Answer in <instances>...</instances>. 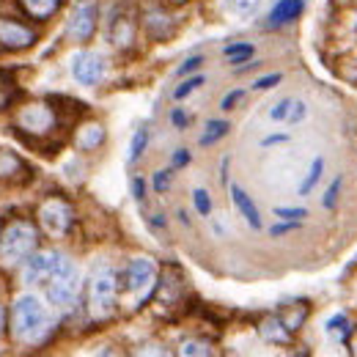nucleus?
<instances>
[{"label": "nucleus", "instance_id": "obj_1", "mask_svg": "<svg viewBox=\"0 0 357 357\" xmlns=\"http://www.w3.org/2000/svg\"><path fill=\"white\" fill-rule=\"evenodd\" d=\"M50 333H52V316L42 305V300L33 297V294L20 297L11 308V335H14V341L33 347V344H42Z\"/></svg>", "mask_w": 357, "mask_h": 357}, {"label": "nucleus", "instance_id": "obj_2", "mask_svg": "<svg viewBox=\"0 0 357 357\" xmlns=\"http://www.w3.org/2000/svg\"><path fill=\"white\" fill-rule=\"evenodd\" d=\"M39 248V228L31 220H14L3 225L0 236V269L22 267Z\"/></svg>", "mask_w": 357, "mask_h": 357}, {"label": "nucleus", "instance_id": "obj_3", "mask_svg": "<svg viewBox=\"0 0 357 357\" xmlns=\"http://www.w3.org/2000/svg\"><path fill=\"white\" fill-rule=\"evenodd\" d=\"M119 303V275L107 261L93 264L89 278V313L93 321H107L116 316Z\"/></svg>", "mask_w": 357, "mask_h": 357}, {"label": "nucleus", "instance_id": "obj_4", "mask_svg": "<svg viewBox=\"0 0 357 357\" xmlns=\"http://www.w3.org/2000/svg\"><path fill=\"white\" fill-rule=\"evenodd\" d=\"M45 289L50 305H55L58 311H69L77 303V294H80V272L63 256L58 269L52 272V278L45 283Z\"/></svg>", "mask_w": 357, "mask_h": 357}, {"label": "nucleus", "instance_id": "obj_5", "mask_svg": "<svg viewBox=\"0 0 357 357\" xmlns=\"http://www.w3.org/2000/svg\"><path fill=\"white\" fill-rule=\"evenodd\" d=\"M14 130L31 137H47L58 130V113L47 102H28L14 113Z\"/></svg>", "mask_w": 357, "mask_h": 357}, {"label": "nucleus", "instance_id": "obj_6", "mask_svg": "<svg viewBox=\"0 0 357 357\" xmlns=\"http://www.w3.org/2000/svg\"><path fill=\"white\" fill-rule=\"evenodd\" d=\"M72 223H75V209H72L69 201H63L58 195L42 201V206H39V225L45 228L50 236H63L72 228Z\"/></svg>", "mask_w": 357, "mask_h": 357}, {"label": "nucleus", "instance_id": "obj_7", "mask_svg": "<svg viewBox=\"0 0 357 357\" xmlns=\"http://www.w3.org/2000/svg\"><path fill=\"white\" fill-rule=\"evenodd\" d=\"M121 280H124V291H127V294L143 300V297H149V294L154 291V286H157V267H154L151 259H132L130 267L124 269Z\"/></svg>", "mask_w": 357, "mask_h": 357}, {"label": "nucleus", "instance_id": "obj_8", "mask_svg": "<svg viewBox=\"0 0 357 357\" xmlns=\"http://www.w3.org/2000/svg\"><path fill=\"white\" fill-rule=\"evenodd\" d=\"M61 253L55 250H36L25 264H22V280L28 286H45L47 280L52 278V272L61 264Z\"/></svg>", "mask_w": 357, "mask_h": 357}, {"label": "nucleus", "instance_id": "obj_9", "mask_svg": "<svg viewBox=\"0 0 357 357\" xmlns=\"http://www.w3.org/2000/svg\"><path fill=\"white\" fill-rule=\"evenodd\" d=\"M72 75L80 86H96L105 77V61L102 55L91 52V50H80L72 55Z\"/></svg>", "mask_w": 357, "mask_h": 357}, {"label": "nucleus", "instance_id": "obj_10", "mask_svg": "<svg viewBox=\"0 0 357 357\" xmlns=\"http://www.w3.org/2000/svg\"><path fill=\"white\" fill-rule=\"evenodd\" d=\"M181 297H184V275H181V269H162V278L154 286V303H160L162 308H174Z\"/></svg>", "mask_w": 357, "mask_h": 357}, {"label": "nucleus", "instance_id": "obj_11", "mask_svg": "<svg viewBox=\"0 0 357 357\" xmlns=\"http://www.w3.org/2000/svg\"><path fill=\"white\" fill-rule=\"evenodd\" d=\"M36 42V31L17 22V20H0V47L6 50H28Z\"/></svg>", "mask_w": 357, "mask_h": 357}, {"label": "nucleus", "instance_id": "obj_12", "mask_svg": "<svg viewBox=\"0 0 357 357\" xmlns=\"http://www.w3.org/2000/svg\"><path fill=\"white\" fill-rule=\"evenodd\" d=\"M96 31V6L93 3H80L72 17H69V25H66V33L75 39V42H89Z\"/></svg>", "mask_w": 357, "mask_h": 357}, {"label": "nucleus", "instance_id": "obj_13", "mask_svg": "<svg viewBox=\"0 0 357 357\" xmlns=\"http://www.w3.org/2000/svg\"><path fill=\"white\" fill-rule=\"evenodd\" d=\"M28 178H31V168H28L14 151L0 149V181H8V184H25Z\"/></svg>", "mask_w": 357, "mask_h": 357}, {"label": "nucleus", "instance_id": "obj_14", "mask_svg": "<svg viewBox=\"0 0 357 357\" xmlns=\"http://www.w3.org/2000/svg\"><path fill=\"white\" fill-rule=\"evenodd\" d=\"M231 201H234V206L239 209V215L245 218V223L250 225V228H261V215H259L253 198H250L239 184H231Z\"/></svg>", "mask_w": 357, "mask_h": 357}, {"label": "nucleus", "instance_id": "obj_15", "mask_svg": "<svg viewBox=\"0 0 357 357\" xmlns=\"http://www.w3.org/2000/svg\"><path fill=\"white\" fill-rule=\"evenodd\" d=\"M259 333H261V338L269 341V344H289L291 341V330L283 324L280 316H267L259 324Z\"/></svg>", "mask_w": 357, "mask_h": 357}, {"label": "nucleus", "instance_id": "obj_16", "mask_svg": "<svg viewBox=\"0 0 357 357\" xmlns=\"http://www.w3.org/2000/svg\"><path fill=\"white\" fill-rule=\"evenodd\" d=\"M308 313H311V305H308V300H297V303H289V305H283L278 316L283 319V324H286L291 333H297V330L305 324Z\"/></svg>", "mask_w": 357, "mask_h": 357}, {"label": "nucleus", "instance_id": "obj_17", "mask_svg": "<svg viewBox=\"0 0 357 357\" xmlns=\"http://www.w3.org/2000/svg\"><path fill=\"white\" fill-rule=\"evenodd\" d=\"M75 143H77L80 151H93V149H99V146L105 143V127L96 124V121L83 124V127L77 130V135H75Z\"/></svg>", "mask_w": 357, "mask_h": 357}, {"label": "nucleus", "instance_id": "obj_18", "mask_svg": "<svg viewBox=\"0 0 357 357\" xmlns=\"http://www.w3.org/2000/svg\"><path fill=\"white\" fill-rule=\"evenodd\" d=\"M300 11H303V0H278V6L269 14V28H278V25L297 20Z\"/></svg>", "mask_w": 357, "mask_h": 357}, {"label": "nucleus", "instance_id": "obj_19", "mask_svg": "<svg viewBox=\"0 0 357 357\" xmlns=\"http://www.w3.org/2000/svg\"><path fill=\"white\" fill-rule=\"evenodd\" d=\"M20 6L31 20H42L45 22L61 8V0H20Z\"/></svg>", "mask_w": 357, "mask_h": 357}, {"label": "nucleus", "instance_id": "obj_20", "mask_svg": "<svg viewBox=\"0 0 357 357\" xmlns=\"http://www.w3.org/2000/svg\"><path fill=\"white\" fill-rule=\"evenodd\" d=\"M135 28L127 17H116L113 20V28H110V42L116 47H130L132 45Z\"/></svg>", "mask_w": 357, "mask_h": 357}, {"label": "nucleus", "instance_id": "obj_21", "mask_svg": "<svg viewBox=\"0 0 357 357\" xmlns=\"http://www.w3.org/2000/svg\"><path fill=\"white\" fill-rule=\"evenodd\" d=\"M327 335H330L333 341H338V344L349 341V335H352V324H349V319H347L344 313H338L335 319H330V321H327Z\"/></svg>", "mask_w": 357, "mask_h": 357}, {"label": "nucleus", "instance_id": "obj_22", "mask_svg": "<svg viewBox=\"0 0 357 357\" xmlns=\"http://www.w3.org/2000/svg\"><path fill=\"white\" fill-rule=\"evenodd\" d=\"M228 121H209L206 124V132L201 135V146H212V143H218L220 137H225L228 135Z\"/></svg>", "mask_w": 357, "mask_h": 357}, {"label": "nucleus", "instance_id": "obj_23", "mask_svg": "<svg viewBox=\"0 0 357 357\" xmlns=\"http://www.w3.org/2000/svg\"><path fill=\"white\" fill-rule=\"evenodd\" d=\"M321 174H324V160L321 157H316L311 165V171H308V176H305V181L300 184V195H308L313 187H316V181L321 178Z\"/></svg>", "mask_w": 357, "mask_h": 357}, {"label": "nucleus", "instance_id": "obj_24", "mask_svg": "<svg viewBox=\"0 0 357 357\" xmlns=\"http://www.w3.org/2000/svg\"><path fill=\"white\" fill-rule=\"evenodd\" d=\"M225 6H228V11H234L236 17H250V14L259 11L261 0H225Z\"/></svg>", "mask_w": 357, "mask_h": 357}, {"label": "nucleus", "instance_id": "obj_25", "mask_svg": "<svg viewBox=\"0 0 357 357\" xmlns=\"http://www.w3.org/2000/svg\"><path fill=\"white\" fill-rule=\"evenodd\" d=\"M225 58H228L231 63H245V61H250V58H253V45L225 47Z\"/></svg>", "mask_w": 357, "mask_h": 357}, {"label": "nucleus", "instance_id": "obj_26", "mask_svg": "<svg viewBox=\"0 0 357 357\" xmlns=\"http://www.w3.org/2000/svg\"><path fill=\"white\" fill-rule=\"evenodd\" d=\"M178 355H212V347L206 341H195V338H187L181 341L178 347Z\"/></svg>", "mask_w": 357, "mask_h": 357}, {"label": "nucleus", "instance_id": "obj_27", "mask_svg": "<svg viewBox=\"0 0 357 357\" xmlns=\"http://www.w3.org/2000/svg\"><path fill=\"white\" fill-rule=\"evenodd\" d=\"M146 143H149V130H146V127H140V130L135 132V137H132V146H130V157H127L130 162H135V160H137V157L146 151Z\"/></svg>", "mask_w": 357, "mask_h": 357}, {"label": "nucleus", "instance_id": "obj_28", "mask_svg": "<svg viewBox=\"0 0 357 357\" xmlns=\"http://www.w3.org/2000/svg\"><path fill=\"white\" fill-rule=\"evenodd\" d=\"M275 218L289 220V223H300L303 218H308V212H305V209H294V206H278V209H275Z\"/></svg>", "mask_w": 357, "mask_h": 357}, {"label": "nucleus", "instance_id": "obj_29", "mask_svg": "<svg viewBox=\"0 0 357 357\" xmlns=\"http://www.w3.org/2000/svg\"><path fill=\"white\" fill-rule=\"evenodd\" d=\"M291 105H294V99H280V102L269 110V119H272V121H286L289 113H291Z\"/></svg>", "mask_w": 357, "mask_h": 357}, {"label": "nucleus", "instance_id": "obj_30", "mask_svg": "<svg viewBox=\"0 0 357 357\" xmlns=\"http://www.w3.org/2000/svg\"><path fill=\"white\" fill-rule=\"evenodd\" d=\"M192 201H195V209H198L201 215H212V198H209L206 190H195V192H192Z\"/></svg>", "mask_w": 357, "mask_h": 357}, {"label": "nucleus", "instance_id": "obj_31", "mask_svg": "<svg viewBox=\"0 0 357 357\" xmlns=\"http://www.w3.org/2000/svg\"><path fill=\"white\" fill-rule=\"evenodd\" d=\"M201 86H204V77H190V80H184V83L174 91V96H176V99H184V96H190L192 91H198Z\"/></svg>", "mask_w": 357, "mask_h": 357}, {"label": "nucleus", "instance_id": "obj_32", "mask_svg": "<svg viewBox=\"0 0 357 357\" xmlns=\"http://www.w3.org/2000/svg\"><path fill=\"white\" fill-rule=\"evenodd\" d=\"M11 96H14V86H11V80L0 75V110L11 105Z\"/></svg>", "mask_w": 357, "mask_h": 357}, {"label": "nucleus", "instance_id": "obj_33", "mask_svg": "<svg viewBox=\"0 0 357 357\" xmlns=\"http://www.w3.org/2000/svg\"><path fill=\"white\" fill-rule=\"evenodd\" d=\"M341 184H344V181H341V178H335V181L330 184V190L324 192V201H321V204H324L327 209H333V206L338 204V192H341Z\"/></svg>", "mask_w": 357, "mask_h": 357}, {"label": "nucleus", "instance_id": "obj_34", "mask_svg": "<svg viewBox=\"0 0 357 357\" xmlns=\"http://www.w3.org/2000/svg\"><path fill=\"white\" fill-rule=\"evenodd\" d=\"M305 116H308L305 102H294V105H291V113H289V119H286V121H289V124H300Z\"/></svg>", "mask_w": 357, "mask_h": 357}, {"label": "nucleus", "instance_id": "obj_35", "mask_svg": "<svg viewBox=\"0 0 357 357\" xmlns=\"http://www.w3.org/2000/svg\"><path fill=\"white\" fill-rule=\"evenodd\" d=\"M171 187V171H157L154 174V190L157 192H165Z\"/></svg>", "mask_w": 357, "mask_h": 357}, {"label": "nucleus", "instance_id": "obj_36", "mask_svg": "<svg viewBox=\"0 0 357 357\" xmlns=\"http://www.w3.org/2000/svg\"><path fill=\"white\" fill-rule=\"evenodd\" d=\"M280 83V75H267V77H261V80H256V91H269L272 86H278Z\"/></svg>", "mask_w": 357, "mask_h": 357}, {"label": "nucleus", "instance_id": "obj_37", "mask_svg": "<svg viewBox=\"0 0 357 357\" xmlns=\"http://www.w3.org/2000/svg\"><path fill=\"white\" fill-rule=\"evenodd\" d=\"M201 63H204V58H201V55H192L190 61H184V66L178 69V75H190V72H195Z\"/></svg>", "mask_w": 357, "mask_h": 357}, {"label": "nucleus", "instance_id": "obj_38", "mask_svg": "<svg viewBox=\"0 0 357 357\" xmlns=\"http://www.w3.org/2000/svg\"><path fill=\"white\" fill-rule=\"evenodd\" d=\"M242 96H245L242 91H231V93H228V96L223 99V105H220V107H223V110H234V105H236Z\"/></svg>", "mask_w": 357, "mask_h": 357}, {"label": "nucleus", "instance_id": "obj_39", "mask_svg": "<svg viewBox=\"0 0 357 357\" xmlns=\"http://www.w3.org/2000/svg\"><path fill=\"white\" fill-rule=\"evenodd\" d=\"M297 225H300V223H289V220H286V225H275V228H272V236H280V234H289V231H294Z\"/></svg>", "mask_w": 357, "mask_h": 357}, {"label": "nucleus", "instance_id": "obj_40", "mask_svg": "<svg viewBox=\"0 0 357 357\" xmlns=\"http://www.w3.org/2000/svg\"><path fill=\"white\" fill-rule=\"evenodd\" d=\"M187 162H190V154H187L184 149H178L176 154H174V165H176V168H181V165H187Z\"/></svg>", "mask_w": 357, "mask_h": 357}, {"label": "nucleus", "instance_id": "obj_41", "mask_svg": "<svg viewBox=\"0 0 357 357\" xmlns=\"http://www.w3.org/2000/svg\"><path fill=\"white\" fill-rule=\"evenodd\" d=\"M135 198H137V201H143V178H135Z\"/></svg>", "mask_w": 357, "mask_h": 357}, {"label": "nucleus", "instance_id": "obj_42", "mask_svg": "<svg viewBox=\"0 0 357 357\" xmlns=\"http://www.w3.org/2000/svg\"><path fill=\"white\" fill-rule=\"evenodd\" d=\"M174 124H176V127H184V124H187V116H184L181 110H174Z\"/></svg>", "mask_w": 357, "mask_h": 357}, {"label": "nucleus", "instance_id": "obj_43", "mask_svg": "<svg viewBox=\"0 0 357 357\" xmlns=\"http://www.w3.org/2000/svg\"><path fill=\"white\" fill-rule=\"evenodd\" d=\"M286 135H272V137H264V146H272V143H283Z\"/></svg>", "mask_w": 357, "mask_h": 357}, {"label": "nucleus", "instance_id": "obj_44", "mask_svg": "<svg viewBox=\"0 0 357 357\" xmlns=\"http://www.w3.org/2000/svg\"><path fill=\"white\" fill-rule=\"evenodd\" d=\"M6 319H8V316H6V308L0 305V335H3V330H6Z\"/></svg>", "mask_w": 357, "mask_h": 357}, {"label": "nucleus", "instance_id": "obj_45", "mask_svg": "<svg viewBox=\"0 0 357 357\" xmlns=\"http://www.w3.org/2000/svg\"><path fill=\"white\" fill-rule=\"evenodd\" d=\"M349 347H352V352L357 355V338H355V341H349Z\"/></svg>", "mask_w": 357, "mask_h": 357}, {"label": "nucleus", "instance_id": "obj_46", "mask_svg": "<svg viewBox=\"0 0 357 357\" xmlns=\"http://www.w3.org/2000/svg\"><path fill=\"white\" fill-rule=\"evenodd\" d=\"M0 236H3V223H0Z\"/></svg>", "mask_w": 357, "mask_h": 357}, {"label": "nucleus", "instance_id": "obj_47", "mask_svg": "<svg viewBox=\"0 0 357 357\" xmlns=\"http://www.w3.org/2000/svg\"><path fill=\"white\" fill-rule=\"evenodd\" d=\"M174 3H184V0H174Z\"/></svg>", "mask_w": 357, "mask_h": 357}]
</instances>
